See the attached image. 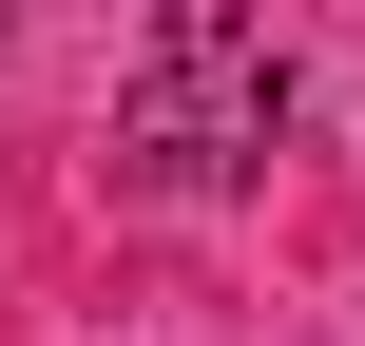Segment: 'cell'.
Masks as SVG:
<instances>
[{
	"label": "cell",
	"mask_w": 365,
	"mask_h": 346,
	"mask_svg": "<svg viewBox=\"0 0 365 346\" xmlns=\"http://www.w3.org/2000/svg\"><path fill=\"white\" fill-rule=\"evenodd\" d=\"M269 135H289L269 19L250 0H173L154 58H135V96H115V173L135 193H231V173H269Z\"/></svg>",
	"instance_id": "6da1fadb"
}]
</instances>
